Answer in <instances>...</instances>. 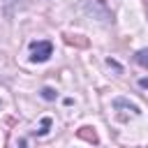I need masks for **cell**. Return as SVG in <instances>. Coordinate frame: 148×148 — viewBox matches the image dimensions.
<instances>
[{"instance_id": "cell-1", "label": "cell", "mask_w": 148, "mask_h": 148, "mask_svg": "<svg viewBox=\"0 0 148 148\" xmlns=\"http://www.w3.org/2000/svg\"><path fill=\"white\" fill-rule=\"evenodd\" d=\"M53 53V44L51 42H32L30 44V60L32 62H46Z\"/></svg>"}, {"instance_id": "cell-2", "label": "cell", "mask_w": 148, "mask_h": 148, "mask_svg": "<svg viewBox=\"0 0 148 148\" xmlns=\"http://www.w3.org/2000/svg\"><path fill=\"white\" fill-rule=\"evenodd\" d=\"M79 136L86 139V141H90V143H97V134L90 132V127H81V130H79Z\"/></svg>"}, {"instance_id": "cell-3", "label": "cell", "mask_w": 148, "mask_h": 148, "mask_svg": "<svg viewBox=\"0 0 148 148\" xmlns=\"http://www.w3.org/2000/svg\"><path fill=\"white\" fill-rule=\"evenodd\" d=\"M134 60L139 62V65H143V67H148V49H141L136 56H134Z\"/></svg>"}, {"instance_id": "cell-4", "label": "cell", "mask_w": 148, "mask_h": 148, "mask_svg": "<svg viewBox=\"0 0 148 148\" xmlns=\"http://www.w3.org/2000/svg\"><path fill=\"white\" fill-rule=\"evenodd\" d=\"M42 97H44V99H56V90H53V88H44V90H42Z\"/></svg>"}]
</instances>
